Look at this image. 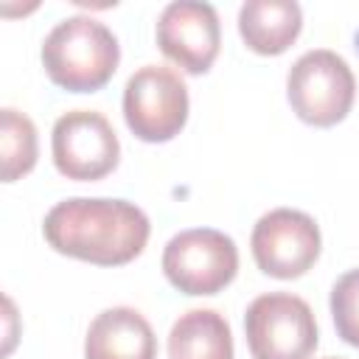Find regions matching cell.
<instances>
[{
  "mask_svg": "<svg viewBox=\"0 0 359 359\" xmlns=\"http://www.w3.org/2000/svg\"><path fill=\"white\" fill-rule=\"evenodd\" d=\"M149 230V216L126 199H65L42 222L45 241L56 252L98 266H121L137 258Z\"/></svg>",
  "mask_w": 359,
  "mask_h": 359,
  "instance_id": "6da1fadb",
  "label": "cell"
},
{
  "mask_svg": "<svg viewBox=\"0 0 359 359\" xmlns=\"http://www.w3.org/2000/svg\"><path fill=\"white\" fill-rule=\"evenodd\" d=\"M121 48L115 34L87 17L76 14L53 25L42 45V65L50 81L70 93H95L118 70Z\"/></svg>",
  "mask_w": 359,
  "mask_h": 359,
  "instance_id": "7a4b0ae2",
  "label": "cell"
},
{
  "mask_svg": "<svg viewBox=\"0 0 359 359\" xmlns=\"http://www.w3.org/2000/svg\"><path fill=\"white\" fill-rule=\"evenodd\" d=\"M286 95L300 121L311 126H334L353 107L356 79L339 53L317 48L289 67Z\"/></svg>",
  "mask_w": 359,
  "mask_h": 359,
  "instance_id": "3957f363",
  "label": "cell"
},
{
  "mask_svg": "<svg viewBox=\"0 0 359 359\" xmlns=\"http://www.w3.org/2000/svg\"><path fill=\"white\" fill-rule=\"evenodd\" d=\"M252 359H309L317 348V323L309 303L289 292L255 297L244 314Z\"/></svg>",
  "mask_w": 359,
  "mask_h": 359,
  "instance_id": "277c9868",
  "label": "cell"
},
{
  "mask_svg": "<svg viewBox=\"0 0 359 359\" xmlns=\"http://www.w3.org/2000/svg\"><path fill=\"white\" fill-rule=\"evenodd\" d=\"M163 272L182 294H216L238 272L236 241L213 227L182 230L163 250Z\"/></svg>",
  "mask_w": 359,
  "mask_h": 359,
  "instance_id": "5b68a950",
  "label": "cell"
},
{
  "mask_svg": "<svg viewBox=\"0 0 359 359\" xmlns=\"http://www.w3.org/2000/svg\"><path fill=\"white\" fill-rule=\"evenodd\" d=\"M123 121L135 137L165 143L188 121V87L171 67L146 65L129 76L123 90Z\"/></svg>",
  "mask_w": 359,
  "mask_h": 359,
  "instance_id": "8992f818",
  "label": "cell"
},
{
  "mask_svg": "<svg viewBox=\"0 0 359 359\" xmlns=\"http://www.w3.org/2000/svg\"><path fill=\"white\" fill-rule=\"evenodd\" d=\"M56 171L67 180L93 182L115 171L121 143L112 123L95 109H70L53 123L50 135Z\"/></svg>",
  "mask_w": 359,
  "mask_h": 359,
  "instance_id": "52a82bcc",
  "label": "cell"
},
{
  "mask_svg": "<svg viewBox=\"0 0 359 359\" xmlns=\"http://www.w3.org/2000/svg\"><path fill=\"white\" fill-rule=\"evenodd\" d=\"M250 247L264 275L292 280L314 266L320 255V227L303 210L275 208L255 222Z\"/></svg>",
  "mask_w": 359,
  "mask_h": 359,
  "instance_id": "ba28073f",
  "label": "cell"
},
{
  "mask_svg": "<svg viewBox=\"0 0 359 359\" xmlns=\"http://www.w3.org/2000/svg\"><path fill=\"white\" fill-rule=\"evenodd\" d=\"M157 48L185 73H208L219 56L222 25L210 3L177 0L157 20Z\"/></svg>",
  "mask_w": 359,
  "mask_h": 359,
  "instance_id": "9c48e42d",
  "label": "cell"
},
{
  "mask_svg": "<svg viewBox=\"0 0 359 359\" xmlns=\"http://www.w3.org/2000/svg\"><path fill=\"white\" fill-rule=\"evenodd\" d=\"M84 359H157V337L140 311L115 306L90 323Z\"/></svg>",
  "mask_w": 359,
  "mask_h": 359,
  "instance_id": "30bf717a",
  "label": "cell"
},
{
  "mask_svg": "<svg viewBox=\"0 0 359 359\" xmlns=\"http://www.w3.org/2000/svg\"><path fill=\"white\" fill-rule=\"evenodd\" d=\"M303 28V11L294 0H247L238 11V34L261 56L283 53Z\"/></svg>",
  "mask_w": 359,
  "mask_h": 359,
  "instance_id": "8fae6325",
  "label": "cell"
},
{
  "mask_svg": "<svg viewBox=\"0 0 359 359\" xmlns=\"http://www.w3.org/2000/svg\"><path fill=\"white\" fill-rule=\"evenodd\" d=\"M168 359H233V334L213 309L180 314L168 334Z\"/></svg>",
  "mask_w": 359,
  "mask_h": 359,
  "instance_id": "7c38bea8",
  "label": "cell"
},
{
  "mask_svg": "<svg viewBox=\"0 0 359 359\" xmlns=\"http://www.w3.org/2000/svg\"><path fill=\"white\" fill-rule=\"evenodd\" d=\"M0 154L3 182L25 177L36 165V126L25 112L6 107L0 112Z\"/></svg>",
  "mask_w": 359,
  "mask_h": 359,
  "instance_id": "4fadbf2b",
  "label": "cell"
},
{
  "mask_svg": "<svg viewBox=\"0 0 359 359\" xmlns=\"http://www.w3.org/2000/svg\"><path fill=\"white\" fill-rule=\"evenodd\" d=\"M331 317L337 334L359 348V269L345 272L331 289Z\"/></svg>",
  "mask_w": 359,
  "mask_h": 359,
  "instance_id": "5bb4252c",
  "label": "cell"
},
{
  "mask_svg": "<svg viewBox=\"0 0 359 359\" xmlns=\"http://www.w3.org/2000/svg\"><path fill=\"white\" fill-rule=\"evenodd\" d=\"M328 359H339V356H328Z\"/></svg>",
  "mask_w": 359,
  "mask_h": 359,
  "instance_id": "9a60e30c",
  "label": "cell"
}]
</instances>
